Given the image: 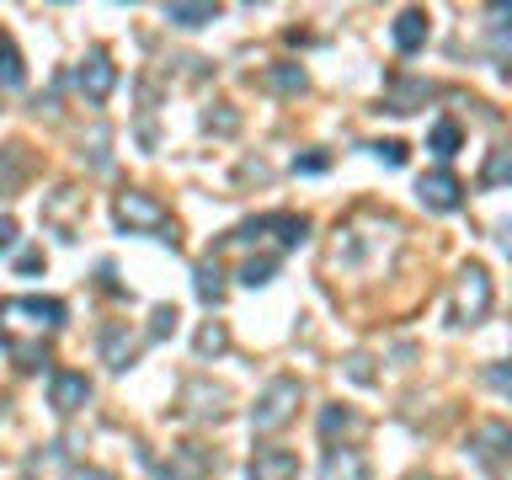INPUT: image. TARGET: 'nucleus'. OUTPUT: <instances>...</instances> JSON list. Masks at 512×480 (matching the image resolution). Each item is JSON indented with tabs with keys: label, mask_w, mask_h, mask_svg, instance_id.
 I'll return each instance as SVG.
<instances>
[{
	"label": "nucleus",
	"mask_w": 512,
	"mask_h": 480,
	"mask_svg": "<svg viewBox=\"0 0 512 480\" xmlns=\"http://www.w3.org/2000/svg\"><path fill=\"white\" fill-rule=\"evenodd\" d=\"M112 219H118L128 235H150V240H166V246H176V219H171V208L160 203V198H150V192H118Z\"/></svg>",
	"instance_id": "obj_1"
},
{
	"label": "nucleus",
	"mask_w": 512,
	"mask_h": 480,
	"mask_svg": "<svg viewBox=\"0 0 512 480\" xmlns=\"http://www.w3.org/2000/svg\"><path fill=\"white\" fill-rule=\"evenodd\" d=\"M347 432H358V416H352L347 406H326L320 411V438H326L336 448V438H347Z\"/></svg>",
	"instance_id": "obj_19"
},
{
	"label": "nucleus",
	"mask_w": 512,
	"mask_h": 480,
	"mask_svg": "<svg viewBox=\"0 0 512 480\" xmlns=\"http://www.w3.org/2000/svg\"><path fill=\"white\" fill-rule=\"evenodd\" d=\"M22 176H27V155H22V144H11V150L0 155V192H16Z\"/></svg>",
	"instance_id": "obj_21"
},
{
	"label": "nucleus",
	"mask_w": 512,
	"mask_h": 480,
	"mask_svg": "<svg viewBox=\"0 0 512 480\" xmlns=\"http://www.w3.org/2000/svg\"><path fill=\"white\" fill-rule=\"evenodd\" d=\"M91 400V379L86 374H70V368H59V374H48V406L54 411H80Z\"/></svg>",
	"instance_id": "obj_8"
},
{
	"label": "nucleus",
	"mask_w": 512,
	"mask_h": 480,
	"mask_svg": "<svg viewBox=\"0 0 512 480\" xmlns=\"http://www.w3.org/2000/svg\"><path fill=\"white\" fill-rule=\"evenodd\" d=\"M192 347H198V358H219V352L230 347V331H224L219 320H208V326L192 336Z\"/></svg>",
	"instance_id": "obj_23"
},
{
	"label": "nucleus",
	"mask_w": 512,
	"mask_h": 480,
	"mask_svg": "<svg viewBox=\"0 0 512 480\" xmlns=\"http://www.w3.org/2000/svg\"><path fill=\"white\" fill-rule=\"evenodd\" d=\"M427 96H432L427 80H395L390 96H384V112H400V118H406V112H416V102H427Z\"/></svg>",
	"instance_id": "obj_16"
},
{
	"label": "nucleus",
	"mask_w": 512,
	"mask_h": 480,
	"mask_svg": "<svg viewBox=\"0 0 512 480\" xmlns=\"http://www.w3.org/2000/svg\"><path fill=\"white\" fill-rule=\"evenodd\" d=\"M43 267V251H22L16 256V272H38Z\"/></svg>",
	"instance_id": "obj_31"
},
{
	"label": "nucleus",
	"mask_w": 512,
	"mask_h": 480,
	"mask_svg": "<svg viewBox=\"0 0 512 480\" xmlns=\"http://www.w3.org/2000/svg\"><path fill=\"white\" fill-rule=\"evenodd\" d=\"M75 86L91 96V102H107L112 86H118V70H112V59L107 54H86L75 64Z\"/></svg>",
	"instance_id": "obj_6"
},
{
	"label": "nucleus",
	"mask_w": 512,
	"mask_h": 480,
	"mask_svg": "<svg viewBox=\"0 0 512 480\" xmlns=\"http://www.w3.org/2000/svg\"><path fill=\"white\" fill-rule=\"evenodd\" d=\"M427 43V11H400L395 16V48H400V54H416V48H422Z\"/></svg>",
	"instance_id": "obj_14"
},
{
	"label": "nucleus",
	"mask_w": 512,
	"mask_h": 480,
	"mask_svg": "<svg viewBox=\"0 0 512 480\" xmlns=\"http://www.w3.org/2000/svg\"><path fill=\"white\" fill-rule=\"evenodd\" d=\"M203 128H208V134H235V128H240V112L219 102L214 112H203Z\"/></svg>",
	"instance_id": "obj_26"
},
{
	"label": "nucleus",
	"mask_w": 512,
	"mask_h": 480,
	"mask_svg": "<svg viewBox=\"0 0 512 480\" xmlns=\"http://www.w3.org/2000/svg\"><path fill=\"white\" fill-rule=\"evenodd\" d=\"M11 240H16V219H0V251H11Z\"/></svg>",
	"instance_id": "obj_34"
},
{
	"label": "nucleus",
	"mask_w": 512,
	"mask_h": 480,
	"mask_svg": "<svg viewBox=\"0 0 512 480\" xmlns=\"http://www.w3.org/2000/svg\"><path fill=\"white\" fill-rule=\"evenodd\" d=\"M320 480H374V470H368V459L358 454V448H326V459H320Z\"/></svg>",
	"instance_id": "obj_9"
},
{
	"label": "nucleus",
	"mask_w": 512,
	"mask_h": 480,
	"mask_svg": "<svg viewBox=\"0 0 512 480\" xmlns=\"http://www.w3.org/2000/svg\"><path fill=\"white\" fill-rule=\"evenodd\" d=\"M507 443H512V432H507V422H486V427H480L475 438H470V454H475L480 464H491V470H496V459L507 454Z\"/></svg>",
	"instance_id": "obj_12"
},
{
	"label": "nucleus",
	"mask_w": 512,
	"mask_h": 480,
	"mask_svg": "<svg viewBox=\"0 0 512 480\" xmlns=\"http://www.w3.org/2000/svg\"><path fill=\"white\" fill-rule=\"evenodd\" d=\"M150 470H155L160 480H203L208 470H214V454H208V448H198V443H182V448H176V459L150 464Z\"/></svg>",
	"instance_id": "obj_5"
},
{
	"label": "nucleus",
	"mask_w": 512,
	"mask_h": 480,
	"mask_svg": "<svg viewBox=\"0 0 512 480\" xmlns=\"http://www.w3.org/2000/svg\"><path fill=\"white\" fill-rule=\"evenodd\" d=\"M246 480H299V454L294 448H256Z\"/></svg>",
	"instance_id": "obj_7"
},
{
	"label": "nucleus",
	"mask_w": 512,
	"mask_h": 480,
	"mask_svg": "<svg viewBox=\"0 0 512 480\" xmlns=\"http://www.w3.org/2000/svg\"><path fill=\"white\" fill-rule=\"evenodd\" d=\"M134 358H139V336L128 331V326H118V320H112V326H102V363L123 374Z\"/></svg>",
	"instance_id": "obj_11"
},
{
	"label": "nucleus",
	"mask_w": 512,
	"mask_h": 480,
	"mask_svg": "<svg viewBox=\"0 0 512 480\" xmlns=\"http://www.w3.org/2000/svg\"><path fill=\"white\" fill-rule=\"evenodd\" d=\"M459 144H464V128H459L454 118H443V123L427 134V150L438 155V160H454V155H459Z\"/></svg>",
	"instance_id": "obj_18"
},
{
	"label": "nucleus",
	"mask_w": 512,
	"mask_h": 480,
	"mask_svg": "<svg viewBox=\"0 0 512 480\" xmlns=\"http://www.w3.org/2000/svg\"><path fill=\"white\" fill-rule=\"evenodd\" d=\"M224 400H230V395H224L219 384H208V379H192L182 390V406L192 416H224Z\"/></svg>",
	"instance_id": "obj_13"
},
{
	"label": "nucleus",
	"mask_w": 512,
	"mask_h": 480,
	"mask_svg": "<svg viewBox=\"0 0 512 480\" xmlns=\"http://www.w3.org/2000/svg\"><path fill=\"white\" fill-rule=\"evenodd\" d=\"M192 288H198V299H203V304H219V299H224L219 267H214V262H198V272H192Z\"/></svg>",
	"instance_id": "obj_22"
},
{
	"label": "nucleus",
	"mask_w": 512,
	"mask_h": 480,
	"mask_svg": "<svg viewBox=\"0 0 512 480\" xmlns=\"http://www.w3.org/2000/svg\"><path fill=\"white\" fill-rule=\"evenodd\" d=\"M64 480H118V475H112V470H96V464H75Z\"/></svg>",
	"instance_id": "obj_30"
},
{
	"label": "nucleus",
	"mask_w": 512,
	"mask_h": 480,
	"mask_svg": "<svg viewBox=\"0 0 512 480\" xmlns=\"http://www.w3.org/2000/svg\"><path fill=\"white\" fill-rule=\"evenodd\" d=\"M0 315H32V326H64V304L59 299H38V294H16L0 304Z\"/></svg>",
	"instance_id": "obj_10"
},
{
	"label": "nucleus",
	"mask_w": 512,
	"mask_h": 480,
	"mask_svg": "<svg viewBox=\"0 0 512 480\" xmlns=\"http://www.w3.org/2000/svg\"><path fill=\"white\" fill-rule=\"evenodd\" d=\"M406 480H438V475H406Z\"/></svg>",
	"instance_id": "obj_35"
},
{
	"label": "nucleus",
	"mask_w": 512,
	"mask_h": 480,
	"mask_svg": "<svg viewBox=\"0 0 512 480\" xmlns=\"http://www.w3.org/2000/svg\"><path fill=\"white\" fill-rule=\"evenodd\" d=\"M299 400H304V384H299V379H288V374L272 379L267 390L256 395V406H251V427H256V432H278L288 416L299 411Z\"/></svg>",
	"instance_id": "obj_3"
},
{
	"label": "nucleus",
	"mask_w": 512,
	"mask_h": 480,
	"mask_svg": "<svg viewBox=\"0 0 512 480\" xmlns=\"http://www.w3.org/2000/svg\"><path fill=\"white\" fill-rule=\"evenodd\" d=\"M347 368H352V379H374V368H368L363 352H358V358H347Z\"/></svg>",
	"instance_id": "obj_32"
},
{
	"label": "nucleus",
	"mask_w": 512,
	"mask_h": 480,
	"mask_svg": "<svg viewBox=\"0 0 512 480\" xmlns=\"http://www.w3.org/2000/svg\"><path fill=\"white\" fill-rule=\"evenodd\" d=\"M166 331H176V304H155L150 310V336H166Z\"/></svg>",
	"instance_id": "obj_29"
},
{
	"label": "nucleus",
	"mask_w": 512,
	"mask_h": 480,
	"mask_svg": "<svg viewBox=\"0 0 512 480\" xmlns=\"http://www.w3.org/2000/svg\"><path fill=\"white\" fill-rule=\"evenodd\" d=\"M262 86L283 91V96H299L304 86H310V75H304L299 64H272V70H262Z\"/></svg>",
	"instance_id": "obj_17"
},
{
	"label": "nucleus",
	"mask_w": 512,
	"mask_h": 480,
	"mask_svg": "<svg viewBox=\"0 0 512 480\" xmlns=\"http://www.w3.org/2000/svg\"><path fill=\"white\" fill-rule=\"evenodd\" d=\"M272 272H278V256H256V262L240 267V283H246V288H262V283H272Z\"/></svg>",
	"instance_id": "obj_24"
},
{
	"label": "nucleus",
	"mask_w": 512,
	"mask_h": 480,
	"mask_svg": "<svg viewBox=\"0 0 512 480\" xmlns=\"http://www.w3.org/2000/svg\"><path fill=\"white\" fill-rule=\"evenodd\" d=\"M11 358H16V368H27V374H32V368L48 363V347L43 342H11Z\"/></svg>",
	"instance_id": "obj_25"
},
{
	"label": "nucleus",
	"mask_w": 512,
	"mask_h": 480,
	"mask_svg": "<svg viewBox=\"0 0 512 480\" xmlns=\"http://www.w3.org/2000/svg\"><path fill=\"white\" fill-rule=\"evenodd\" d=\"M416 198H422L432 214H454V208L464 203V182H459L448 166H443V171H427L422 182H416Z\"/></svg>",
	"instance_id": "obj_4"
},
{
	"label": "nucleus",
	"mask_w": 512,
	"mask_h": 480,
	"mask_svg": "<svg viewBox=\"0 0 512 480\" xmlns=\"http://www.w3.org/2000/svg\"><path fill=\"white\" fill-rule=\"evenodd\" d=\"M368 150H374L384 166H406V144L400 139H379V144H368Z\"/></svg>",
	"instance_id": "obj_28"
},
{
	"label": "nucleus",
	"mask_w": 512,
	"mask_h": 480,
	"mask_svg": "<svg viewBox=\"0 0 512 480\" xmlns=\"http://www.w3.org/2000/svg\"><path fill=\"white\" fill-rule=\"evenodd\" d=\"M27 86V64L16 54V38L0 32V91H22Z\"/></svg>",
	"instance_id": "obj_15"
},
{
	"label": "nucleus",
	"mask_w": 512,
	"mask_h": 480,
	"mask_svg": "<svg viewBox=\"0 0 512 480\" xmlns=\"http://www.w3.org/2000/svg\"><path fill=\"white\" fill-rule=\"evenodd\" d=\"M294 171H326V155H304V160H294Z\"/></svg>",
	"instance_id": "obj_33"
},
{
	"label": "nucleus",
	"mask_w": 512,
	"mask_h": 480,
	"mask_svg": "<svg viewBox=\"0 0 512 480\" xmlns=\"http://www.w3.org/2000/svg\"><path fill=\"white\" fill-rule=\"evenodd\" d=\"M491 304H496L491 272L480 267V262L459 267V283H454V304H448V320H454V326H480V320L491 315Z\"/></svg>",
	"instance_id": "obj_2"
},
{
	"label": "nucleus",
	"mask_w": 512,
	"mask_h": 480,
	"mask_svg": "<svg viewBox=\"0 0 512 480\" xmlns=\"http://www.w3.org/2000/svg\"><path fill=\"white\" fill-rule=\"evenodd\" d=\"M166 22L171 27H208V22H219V6H166Z\"/></svg>",
	"instance_id": "obj_20"
},
{
	"label": "nucleus",
	"mask_w": 512,
	"mask_h": 480,
	"mask_svg": "<svg viewBox=\"0 0 512 480\" xmlns=\"http://www.w3.org/2000/svg\"><path fill=\"white\" fill-rule=\"evenodd\" d=\"M507 171H512V150H491L486 176H480V182H486V187H502V182H507Z\"/></svg>",
	"instance_id": "obj_27"
}]
</instances>
